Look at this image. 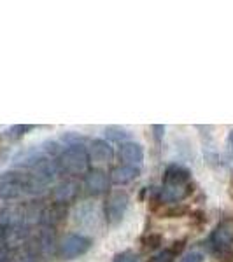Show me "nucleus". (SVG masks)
Masks as SVG:
<instances>
[{"label":"nucleus","instance_id":"f257e3e1","mask_svg":"<svg viewBox=\"0 0 233 262\" xmlns=\"http://www.w3.org/2000/svg\"><path fill=\"white\" fill-rule=\"evenodd\" d=\"M46 185L48 184L32 171H4L0 173V200H16L25 194H35Z\"/></svg>","mask_w":233,"mask_h":262},{"label":"nucleus","instance_id":"f03ea898","mask_svg":"<svg viewBox=\"0 0 233 262\" xmlns=\"http://www.w3.org/2000/svg\"><path fill=\"white\" fill-rule=\"evenodd\" d=\"M60 166L70 175H83L90 166V156L83 145H72L60 156Z\"/></svg>","mask_w":233,"mask_h":262},{"label":"nucleus","instance_id":"7ed1b4c3","mask_svg":"<svg viewBox=\"0 0 233 262\" xmlns=\"http://www.w3.org/2000/svg\"><path fill=\"white\" fill-rule=\"evenodd\" d=\"M91 247V239L83 234H70L60 243L58 255L63 260H72L79 255H84Z\"/></svg>","mask_w":233,"mask_h":262},{"label":"nucleus","instance_id":"20e7f679","mask_svg":"<svg viewBox=\"0 0 233 262\" xmlns=\"http://www.w3.org/2000/svg\"><path fill=\"white\" fill-rule=\"evenodd\" d=\"M126 208H128V196L125 192H112L105 201V217L111 224H118L121 222Z\"/></svg>","mask_w":233,"mask_h":262},{"label":"nucleus","instance_id":"39448f33","mask_svg":"<svg viewBox=\"0 0 233 262\" xmlns=\"http://www.w3.org/2000/svg\"><path fill=\"white\" fill-rule=\"evenodd\" d=\"M210 243L216 250H228L233 245V224L224 222L216 227L210 234Z\"/></svg>","mask_w":233,"mask_h":262},{"label":"nucleus","instance_id":"423d86ee","mask_svg":"<svg viewBox=\"0 0 233 262\" xmlns=\"http://www.w3.org/2000/svg\"><path fill=\"white\" fill-rule=\"evenodd\" d=\"M88 156H90V161L96 164H105L111 163L114 158V150L111 143L105 140H93L90 149H88Z\"/></svg>","mask_w":233,"mask_h":262},{"label":"nucleus","instance_id":"0eeeda50","mask_svg":"<svg viewBox=\"0 0 233 262\" xmlns=\"http://www.w3.org/2000/svg\"><path fill=\"white\" fill-rule=\"evenodd\" d=\"M191 180V173L179 164H170L165 170V184L163 185H173V187H188Z\"/></svg>","mask_w":233,"mask_h":262},{"label":"nucleus","instance_id":"6e6552de","mask_svg":"<svg viewBox=\"0 0 233 262\" xmlns=\"http://www.w3.org/2000/svg\"><path fill=\"white\" fill-rule=\"evenodd\" d=\"M84 187L90 194H100V192H105L109 187V179L104 171L100 170H93L86 175L84 179Z\"/></svg>","mask_w":233,"mask_h":262},{"label":"nucleus","instance_id":"1a4fd4ad","mask_svg":"<svg viewBox=\"0 0 233 262\" xmlns=\"http://www.w3.org/2000/svg\"><path fill=\"white\" fill-rule=\"evenodd\" d=\"M120 158L126 164H141L144 159V149L141 143L135 142H125L120 149Z\"/></svg>","mask_w":233,"mask_h":262},{"label":"nucleus","instance_id":"9d476101","mask_svg":"<svg viewBox=\"0 0 233 262\" xmlns=\"http://www.w3.org/2000/svg\"><path fill=\"white\" fill-rule=\"evenodd\" d=\"M139 175H141L139 166H133V164H121V166H118L112 170L111 180L114 182V184L123 185V184H128V182L135 180Z\"/></svg>","mask_w":233,"mask_h":262},{"label":"nucleus","instance_id":"9b49d317","mask_svg":"<svg viewBox=\"0 0 233 262\" xmlns=\"http://www.w3.org/2000/svg\"><path fill=\"white\" fill-rule=\"evenodd\" d=\"M189 194V185L188 187H173V185H163L160 189V201L163 203H179L183 201Z\"/></svg>","mask_w":233,"mask_h":262},{"label":"nucleus","instance_id":"f8f14e48","mask_svg":"<svg viewBox=\"0 0 233 262\" xmlns=\"http://www.w3.org/2000/svg\"><path fill=\"white\" fill-rule=\"evenodd\" d=\"M105 137H107L109 140H112V142H123V143H125L126 138L130 137V133L126 129H123V128H118V126H109V128L105 129Z\"/></svg>","mask_w":233,"mask_h":262},{"label":"nucleus","instance_id":"ddd939ff","mask_svg":"<svg viewBox=\"0 0 233 262\" xmlns=\"http://www.w3.org/2000/svg\"><path fill=\"white\" fill-rule=\"evenodd\" d=\"M33 128H35V126H32V124H16L9 129V137L20 138V137H23V135H27L28 131H32Z\"/></svg>","mask_w":233,"mask_h":262},{"label":"nucleus","instance_id":"4468645a","mask_svg":"<svg viewBox=\"0 0 233 262\" xmlns=\"http://www.w3.org/2000/svg\"><path fill=\"white\" fill-rule=\"evenodd\" d=\"M173 250H162L158 252L156 255H152L147 259V262H172L173 260Z\"/></svg>","mask_w":233,"mask_h":262},{"label":"nucleus","instance_id":"2eb2a0df","mask_svg":"<svg viewBox=\"0 0 233 262\" xmlns=\"http://www.w3.org/2000/svg\"><path fill=\"white\" fill-rule=\"evenodd\" d=\"M112 262H139V255L133 252H121L114 255Z\"/></svg>","mask_w":233,"mask_h":262},{"label":"nucleus","instance_id":"dca6fc26","mask_svg":"<svg viewBox=\"0 0 233 262\" xmlns=\"http://www.w3.org/2000/svg\"><path fill=\"white\" fill-rule=\"evenodd\" d=\"M181 262H203V255L200 252H191L186 253V255L181 259Z\"/></svg>","mask_w":233,"mask_h":262},{"label":"nucleus","instance_id":"f3484780","mask_svg":"<svg viewBox=\"0 0 233 262\" xmlns=\"http://www.w3.org/2000/svg\"><path fill=\"white\" fill-rule=\"evenodd\" d=\"M152 131H154V138L156 140H162V137H163V133H165V126L163 124H154L152 126Z\"/></svg>","mask_w":233,"mask_h":262},{"label":"nucleus","instance_id":"a211bd4d","mask_svg":"<svg viewBox=\"0 0 233 262\" xmlns=\"http://www.w3.org/2000/svg\"><path fill=\"white\" fill-rule=\"evenodd\" d=\"M228 145H230V149L233 150V129L228 133Z\"/></svg>","mask_w":233,"mask_h":262},{"label":"nucleus","instance_id":"6ab92c4d","mask_svg":"<svg viewBox=\"0 0 233 262\" xmlns=\"http://www.w3.org/2000/svg\"><path fill=\"white\" fill-rule=\"evenodd\" d=\"M16 262H37L33 257H21V259H18Z\"/></svg>","mask_w":233,"mask_h":262},{"label":"nucleus","instance_id":"aec40b11","mask_svg":"<svg viewBox=\"0 0 233 262\" xmlns=\"http://www.w3.org/2000/svg\"><path fill=\"white\" fill-rule=\"evenodd\" d=\"M0 262H6V260H4V259H0Z\"/></svg>","mask_w":233,"mask_h":262}]
</instances>
